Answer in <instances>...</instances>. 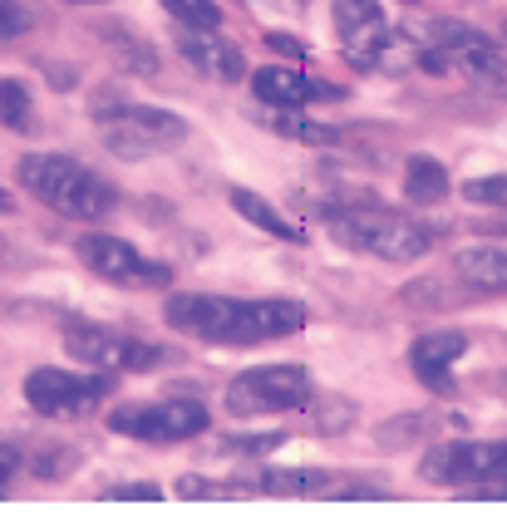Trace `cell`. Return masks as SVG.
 I'll return each mask as SVG.
<instances>
[{
	"label": "cell",
	"mask_w": 507,
	"mask_h": 512,
	"mask_svg": "<svg viewBox=\"0 0 507 512\" xmlns=\"http://www.w3.org/2000/svg\"><path fill=\"white\" fill-rule=\"evenodd\" d=\"M335 237L350 252L380 256V261H419L434 247V227L394 217V212H345L335 217Z\"/></svg>",
	"instance_id": "cell-1"
},
{
	"label": "cell",
	"mask_w": 507,
	"mask_h": 512,
	"mask_svg": "<svg viewBox=\"0 0 507 512\" xmlns=\"http://www.w3.org/2000/svg\"><path fill=\"white\" fill-rule=\"evenodd\" d=\"M99 138H104V148L114 158L143 163V158H158V153L178 148L188 138V124L178 114H168V109H148V104H133L128 99L119 114L99 119Z\"/></svg>",
	"instance_id": "cell-2"
},
{
	"label": "cell",
	"mask_w": 507,
	"mask_h": 512,
	"mask_svg": "<svg viewBox=\"0 0 507 512\" xmlns=\"http://www.w3.org/2000/svg\"><path fill=\"white\" fill-rule=\"evenodd\" d=\"M311 399H316V380L301 365H256L227 384V409L237 419L291 414V409H306Z\"/></svg>",
	"instance_id": "cell-3"
},
{
	"label": "cell",
	"mask_w": 507,
	"mask_h": 512,
	"mask_svg": "<svg viewBox=\"0 0 507 512\" xmlns=\"http://www.w3.org/2000/svg\"><path fill=\"white\" fill-rule=\"evenodd\" d=\"M64 350L89 365V370H104V375H138V370H153L163 360H173V350L163 345H148L128 330H109V325H74L64 335Z\"/></svg>",
	"instance_id": "cell-4"
},
{
	"label": "cell",
	"mask_w": 507,
	"mask_h": 512,
	"mask_svg": "<svg viewBox=\"0 0 507 512\" xmlns=\"http://www.w3.org/2000/svg\"><path fill=\"white\" fill-rule=\"evenodd\" d=\"M114 380L104 370H89V375H69V370H30L25 375V404L45 419H84L94 414L104 399H109Z\"/></svg>",
	"instance_id": "cell-5"
},
{
	"label": "cell",
	"mask_w": 507,
	"mask_h": 512,
	"mask_svg": "<svg viewBox=\"0 0 507 512\" xmlns=\"http://www.w3.org/2000/svg\"><path fill=\"white\" fill-rule=\"evenodd\" d=\"M109 429L143 444H183L207 429V404L197 399H158V404H124L109 414Z\"/></svg>",
	"instance_id": "cell-6"
},
{
	"label": "cell",
	"mask_w": 507,
	"mask_h": 512,
	"mask_svg": "<svg viewBox=\"0 0 507 512\" xmlns=\"http://www.w3.org/2000/svg\"><path fill=\"white\" fill-rule=\"evenodd\" d=\"M74 256L94 271V276H104V281H114V286H168V261H153V256H143L133 242L124 237H109V232H84L79 242H74Z\"/></svg>",
	"instance_id": "cell-7"
},
{
	"label": "cell",
	"mask_w": 507,
	"mask_h": 512,
	"mask_svg": "<svg viewBox=\"0 0 507 512\" xmlns=\"http://www.w3.org/2000/svg\"><path fill=\"white\" fill-rule=\"evenodd\" d=\"M429 40H434V50L448 55V69H463L473 84L507 89V55L488 35H478L473 25H463V20H429Z\"/></svg>",
	"instance_id": "cell-8"
},
{
	"label": "cell",
	"mask_w": 507,
	"mask_h": 512,
	"mask_svg": "<svg viewBox=\"0 0 507 512\" xmlns=\"http://www.w3.org/2000/svg\"><path fill=\"white\" fill-rule=\"evenodd\" d=\"M330 20H335L345 60L355 69H375V55H380L384 35H389L380 0H330Z\"/></svg>",
	"instance_id": "cell-9"
},
{
	"label": "cell",
	"mask_w": 507,
	"mask_h": 512,
	"mask_svg": "<svg viewBox=\"0 0 507 512\" xmlns=\"http://www.w3.org/2000/svg\"><path fill=\"white\" fill-rule=\"evenodd\" d=\"M163 316L173 330H188V335H202L212 345H227L232 340V320H237V301L232 296H197V291H183V296H168Z\"/></svg>",
	"instance_id": "cell-10"
},
{
	"label": "cell",
	"mask_w": 507,
	"mask_h": 512,
	"mask_svg": "<svg viewBox=\"0 0 507 512\" xmlns=\"http://www.w3.org/2000/svg\"><path fill=\"white\" fill-rule=\"evenodd\" d=\"M178 55H183L197 74L217 79V84H237V79L247 74L242 50H237L232 40H222L217 30H178Z\"/></svg>",
	"instance_id": "cell-11"
},
{
	"label": "cell",
	"mask_w": 507,
	"mask_h": 512,
	"mask_svg": "<svg viewBox=\"0 0 507 512\" xmlns=\"http://www.w3.org/2000/svg\"><path fill=\"white\" fill-rule=\"evenodd\" d=\"M463 350H468V335L463 330H439V335H419L414 340V350H409V365H414V375L429 384V389H453V360H463Z\"/></svg>",
	"instance_id": "cell-12"
},
{
	"label": "cell",
	"mask_w": 507,
	"mask_h": 512,
	"mask_svg": "<svg viewBox=\"0 0 507 512\" xmlns=\"http://www.w3.org/2000/svg\"><path fill=\"white\" fill-rule=\"evenodd\" d=\"M453 276L478 291V296H498L507 291V242H473L453 256Z\"/></svg>",
	"instance_id": "cell-13"
},
{
	"label": "cell",
	"mask_w": 507,
	"mask_h": 512,
	"mask_svg": "<svg viewBox=\"0 0 507 512\" xmlns=\"http://www.w3.org/2000/svg\"><path fill=\"white\" fill-rule=\"evenodd\" d=\"M252 94L256 104H266V109H301L311 94H330V89L311 84L296 64H261L252 74Z\"/></svg>",
	"instance_id": "cell-14"
},
{
	"label": "cell",
	"mask_w": 507,
	"mask_h": 512,
	"mask_svg": "<svg viewBox=\"0 0 507 512\" xmlns=\"http://www.w3.org/2000/svg\"><path fill=\"white\" fill-rule=\"evenodd\" d=\"M79 173V163L69 158V153H25L20 163H15V183L30 192L35 202H45V207H55L60 202L64 183Z\"/></svg>",
	"instance_id": "cell-15"
},
{
	"label": "cell",
	"mask_w": 507,
	"mask_h": 512,
	"mask_svg": "<svg viewBox=\"0 0 507 512\" xmlns=\"http://www.w3.org/2000/svg\"><path fill=\"white\" fill-rule=\"evenodd\" d=\"M114 188L99 178V173H89V168H79L69 183H64L60 202H55V212H64V217H74V222H99V217H109L114 212Z\"/></svg>",
	"instance_id": "cell-16"
},
{
	"label": "cell",
	"mask_w": 507,
	"mask_h": 512,
	"mask_svg": "<svg viewBox=\"0 0 507 512\" xmlns=\"http://www.w3.org/2000/svg\"><path fill=\"white\" fill-rule=\"evenodd\" d=\"M242 488H261L276 498H316L330 488V473L325 468H261L242 478Z\"/></svg>",
	"instance_id": "cell-17"
},
{
	"label": "cell",
	"mask_w": 507,
	"mask_h": 512,
	"mask_svg": "<svg viewBox=\"0 0 507 512\" xmlns=\"http://www.w3.org/2000/svg\"><path fill=\"white\" fill-rule=\"evenodd\" d=\"M261 124L271 128V133H281V138L306 143V148H335V143H340V128L301 119V109H266V104H261Z\"/></svg>",
	"instance_id": "cell-18"
},
{
	"label": "cell",
	"mask_w": 507,
	"mask_h": 512,
	"mask_svg": "<svg viewBox=\"0 0 507 512\" xmlns=\"http://www.w3.org/2000/svg\"><path fill=\"white\" fill-rule=\"evenodd\" d=\"M404 197L419 202V207L444 202L448 197V168L439 158H429V153H414V158L404 163Z\"/></svg>",
	"instance_id": "cell-19"
},
{
	"label": "cell",
	"mask_w": 507,
	"mask_h": 512,
	"mask_svg": "<svg viewBox=\"0 0 507 512\" xmlns=\"http://www.w3.org/2000/svg\"><path fill=\"white\" fill-rule=\"evenodd\" d=\"M232 207L242 212V222H252V227H261L266 237H281V242H301L306 232L291 222V217H281L261 192H252V188H232Z\"/></svg>",
	"instance_id": "cell-20"
},
{
	"label": "cell",
	"mask_w": 507,
	"mask_h": 512,
	"mask_svg": "<svg viewBox=\"0 0 507 512\" xmlns=\"http://www.w3.org/2000/svg\"><path fill=\"white\" fill-rule=\"evenodd\" d=\"M99 40L124 60V69L143 74V79H153V74H158V50H153L148 40H138L133 30H124L119 20H99Z\"/></svg>",
	"instance_id": "cell-21"
},
{
	"label": "cell",
	"mask_w": 507,
	"mask_h": 512,
	"mask_svg": "<svg viewBox=\"0 0 507 512\" xmlns=\"http://www.w3.org/2000/svg\"><path fill=\"white\" fill-rule=\"evenodd\" d=\"M478 291H468L458 276H424V281H414V286H404V301L414 306V311H429V306H463V301H473Z\"/></svg>",
	"instance_id": "cell-22"
},
{
	"label": "cell",
	"mask_w": 507,
	"mask_h": 512,
	"mask_svg": "<svg viewBox=\"0 0 507 512\" xmlns=\"http://www.w3.org/2000/svg\"><path fill=\"white\" fill-rule=\"evenodd\" d=\"M173 493H178V498H188V503H232V498H242L247 488H242V478H237V483H222V478L183 473V478L173 483Z\"/></svg>",
	"instance_id": "cell-23"
},
{
	"label": "cell",
	"mask_w": 507,
	"mask_h": 512,
	"mask_svg": "<svg viewBox=\"0 0 507 512\" xmlns=\"http://www.w3.org/2000/svg\"><path fill=\"white\" fill-rule=\"evenodd\" d=\"M35 114V99L20 79H0V128H25Z\"/></svg>",
	"instance_id": "cell-24"
},
{
	"label": "cell",
	"mask_w": 507,
	"mask_h": 512,
	"mask_svg": "<svg viewBox=\"0 0 507 512\" xmlns=\"http://www.w3.org/2000/svg\"><path fill=\"white\" fill-rule=\"evenodd\" d=\"M163 10L188 25V30H217L222 25V5L217 0H163Z\"/></svg>",
	"instance_id": "cell-25"
},
{
	"label": "cell",
	"mask_w": 507,
	"mask_h": 512,
	"mask_svg": "<svg viewBox=\"0 0 507 512\" xmlns=\"http://www.w3.org/2000/svg\"><path fill=\"white\" fill-rule=\"evenodd\" d=\"M74 463H79V448L69 444H50L35 453V473L45 478V483H60V478H69L74 473Z\"/></svg>",
	"instance_id": "cell-26"
},
{
	"label": "cell",
	"mask_w": 507,
	"mask_h": 512,
	"mask_svg": "<svg viewBox=\"0 0 507 512\" xmlns=\"http://www.w3.org/2000/svg\"><path fill=\"white\" fill-rule=\"evenodd\" d=\"M463 197L473 207H507V173H493V178H473L463 183Z\"/></svg>",
	"instance_id": "cell-27"
},
{
	"label": "cell",
	"mask_w": 507,
	"mask_h": 512,
	"mask_svg": "<svg viewBox=\"0 0 507 512\" xmlns=\"http://www.w3.org/2000/svg\"><path fill=\"white\" fill-rule=\"evenodd\" d=\"M468 493H473V498H488V503H507V444H498V463H493V473H488L483 483H473Z\"/></svg>",
	"instance_id": "cell-28"
},
{
	"label": "cell",
	"mask_w": 507,
	"mask_h": 512,
	"mask_svg": "<svg viewBox=\"0 0 507 512\" xmlns=\"http://www.w3.org/2000/svg\"><path fill=\"white\" fill-rule=\"evenodd\" d=\"M99 503H163V488L158 483H119V488H104Z\"/></svg>",
	"instance_id": "cell-29"
},
{
	"label": "cell",
	"mask_w": 507,
	"mask_h": 512,
	"mask_svg": "<svg viewBox=\"0 0 507 512\" xmlns=\"http://www.w3.org/2000/svg\"><path fill=\"white\" fill-rule=\"evenodd\" d=\"M30 25H35V10H30L25 0H0V35H5V40L25 35Z\"/></svg>",
	"instance_id": "cell-30"
},
{
	"label": "cell",
	"mask_w": 507,
	"mask_h": 512,
	"mask_svg": "<svg viewBox=\"0 0 507 512\" xmlns=\"http://www.w3.org/2000/svg\"><path fill=\"white\" fill-rule=\"evenodd\" d=\"M429 429V414H404V424H384L380 444H414Z\"/></svg>",
	"instance_id": "cell-31"
},
{
	"label": "cell",
	"mask_w": 507,
	"mask_h": 512,
	"mask_svg": "<svg viewBox=\"0 0 507 512\" xmlns=\"http://www.w3.org/2000/svg\"><path fill=\"white\" fill-rule=\"evenodd\" d=\"M227 453H271V448H281V434H242V439H222Z\"/></svg>",
	"instance_id": "cell-32"
},
{
	"label": "cell",
	"mask_w": 507,
	"mask_h": 512,
	"mask_svg": "<svg viewBox=\"0 0 507 512\" xmlns=\"http://www.w3.org/2000/svg\"><path fill=\"white\" fill-rule=\"evenodd\" d=\"M20 468H25V463H20V448H15V444H0V498L10 493V483L20 478Z\"/></svg>",
	"instance_id": "cell-33"
},
{
	"label": "cell",
	"mask_w": 507,
	"mask_h": 512,
	"mask_svg": "<svg viewBox=\"0 0 507 512\" xmlns=\"http://www.w3.org/2000/svg\"><path fill=\"white\" fill-rule=\"evenodd\" d=\"M266 45H271L276 55H306V50H301V40H291V35H266Z\"/></svg>",
	"instance_id": "cell-34"
},
{
	"label": "cell",
	"mask_w": 507,
	"mask_h": 512,
	"mask_svg": "<svg viewBox=\"0 0 507 512\" xmlns=\"http://www.w3.org/2000/svg\"><path fill=\"white\" fill-rule=\"evenodd\" d=\"M10 212H15V197H10V188L0 183V217H10Z\"/></svg>",
	"instance_id": "cell-35"
},
{
	"label": "cell",
	"mask_w": 507,
	"mask_h": 512,
	"mask_svg": "<svg viewBox=\"0 0 507 512\" xmlns=\"http://www.w3.org/2000/svg\"><path fill=\"white\" fill-rule=\"evenodd\" d=\"M271 5H286V10H301L306 0H271Z\"/></svg>",
	"instance_id": "cell-36"
},
{
	"label": "cell",
	"mask_w": 507,
	"mask_h": 512,
	"mask_svg": "<svg viewBox=\"0 0 507 512\" xmlns=\"http://www.w3.org/2000/svg\"><path fill=\"white\" fill-rule=\"evenodd\" d=\"M64 5H109V0H64Z\"/></svg>",
	"instance_id": "cell-37"
},
{
	"label": "cell",
	"mask_w": 507,
	"mask_h": 512,
	"mask_svg": "<svg viewBox=\"0 0 507 512\" xmlns=\"http://www.w3.org/2000/svg\"><path fill=\"white\" fill-rule=\"evenodd\" d=\"M404 5H414V0H404Z\"/></svg>",
	"instance_id": "cell-38"
}]
</instances>
